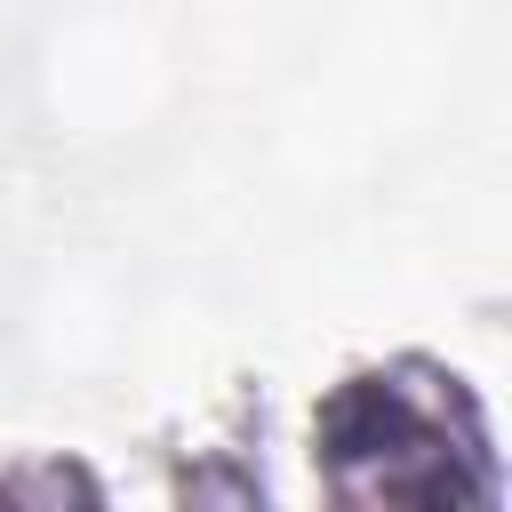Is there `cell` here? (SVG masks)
<instances>
[{"label": "cell", "mask_w": 512, "mask_h": 512, "mask_svg": "<svg viewBox=\"0 0 512 512\" xmlns=\"http://www.w3.org/2000/svg\"><path fill=\"white\" fill-rule=\"evenodd\" d=\"M312 472L344 504H464L496 496L488 416L472 384L432 352H392L352 368L312 408Z\"/></svg>", "instance_id": "cell-1"}]
</instances>
